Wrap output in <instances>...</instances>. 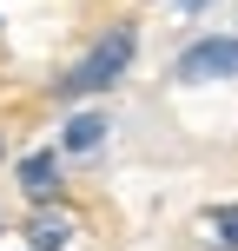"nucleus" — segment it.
Returning a JSON list of instances; mask_svg holds the SVG:
<instances>
[{
  "instance_id": "obj_5",
  "label": "nucleus",
  "mask_w": 238,
  "mask_h": 251,
  "mask_svg": "<svg viewBox=\"0 0 238 251\" xmlns=\"http://www.w3.org/2000/svg\"><path fill=\"white\" fill-rule=\"evenodd\" d=\"M26 231H33V251H60L66 238H73V225H66V218H53V212H40Z\"/></svg>"
},
{
  "instance_id": "obj_3",
  "label": "nucleus",
  "mask_w": 238,
  "mask_h": 251,
  "mask_svg": "<svg viewBox=\"0 0 238 251\" xmlns=\"http://www.w3.org/2000/svg\"><path fill=\"white\" fill-rule=\"evenodd\" d=\"M20 185L33 192V199H53V192H60V159H53V152H33V159L20 165Z\"/></svg>"
},
{
  "instance_id": "obj_4",
  "label": "nucleus",
  "mask_w": 238,
  "mask_h": 251,
  "mask_svg": "<svg viewBox=\"0 0 238 251\" xmlns=\"http://www.w3.org/2000/svg\"><path fill=\"white\" fill-rule=\"evenodd\" d=\"M100 139H106V113H73V119H66V139H60V146H66V152H93Z\"/></svg>"
},
{
  "instance_id": "obj_6",
  "label": "nucleus",
  "mask_w": 238,
  "mask_h": 251,
  "mask_svg": "<svg viewBox=\"0 0 238 251\" xmlns=\"http://www.w3.org/2000/svg\"><path fill=\"white\" fill-rule=\"evenodd\" d=\"M205 231H212L218 245H238V205H212V212H205Z\"/></svg>"
},
{
  "instance_id": "obj_1",
  "label": "nucleus",
  "mask_w": 238,
  "mask_h": 251,
  "mask_svg": "<svg viewBox=\"0 0 238 251\" xmlns=\"http://www.w3.org/2000/svg\"><path fill=\"white\" fill-rule=\"evenodd\" d=\"M132 47H139V40H132V26H113V33H106L100 47H93L86 60H79L73 73L60 79V93H66V100H79V93H106V86L126 73V66H132Z\"/></svg>"
},
{
  "instance_id": "obj_2",
  "label": "nucleus",
  "mask_w": 238,
  "mask_h": 251,
  "mask_svg": "<svg viewBox=\"0 0 238 251\" xmlns=\"http://www.w3.org/2000/svg\"><path fill=\"white\" fill-rule=\"evenodd\" d=\"M179 79H238V40L212 33L199 47H185L179 53Z\"/></svg>"
}]
</instances>
